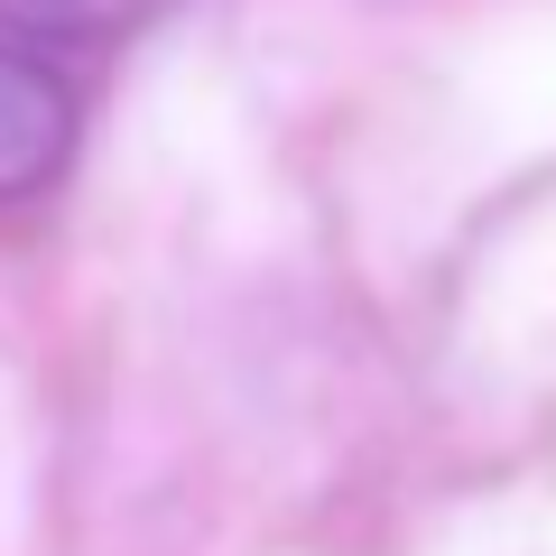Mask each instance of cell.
I'll return each instance as SVG.
<instances>
[{
	"label": "cell",
	"instance_id": "6da1fadb",
	"mask_svg": "<svg viewBox=\"0 0 556 556\" xmlns=\"http://www.w3.org/2000/svg\"><path fill=\"white\" fill-rule=\"evenodd\" d=\"M84 102L47 47L0 38V204H38L47 186L75 167Z\"/></svg>",
	"mask_w": 556,
	"mask_h": 556
},
{
	"label": "cell",
	"instance_id": "7a4b0ae2",
	"mask_svg": "<svg viewBox=\"0 0 556 556\" xmlns=\"http://www.w3.org/2000/svg\"><path fill=\"white\" fill-rule=\"evenodd\" d=\"M159 10L167 0H0V38L47 47V56H84V47H121Z\"/></svg>",
	"mask_w": 556,
	"mask_h": 556
}]
</instances>
